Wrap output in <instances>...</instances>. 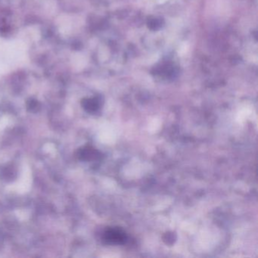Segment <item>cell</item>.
Here are the masks:
<instances>
[{
    "label": "cell",
    "mask_w": 258,
    "mask_h": 258,
    "mask_svg": "<svg viewBox=\"0 0 258 258\" xmlns=\"http://www.w3.org/2000/svg\"><path fill=\"white\" fill-rule=\"evenodd\" d=\"M103 240L109 244H124L128 240L126 232L119 227H110L106 228L103 234Z\"/></svg>",
    "instance_id": "obj_1"
},
{
    "label": "cell",
    "mask_w": 258,
    "mask_h": 258,
    "mask_svg": "<svg viewBox=\"0 0 258 258\" xmlns=\"http://www.w3.org/2000/svg\"><path fill=\"white\" fill-rule=\"evenodd\" d=\"M80 156L85 160H91V159H95L96 158L98 157V152L94 148H85L81 152Z\"/></svg>",
    "instance_id": "obj_2"
},
{
    "label": "cell",
    "mask_w": 258,
    "mask_h": 258,
    "mask_svg": "<svg viewBox=\"0 0 258 258\" xmlns=\"http://www.w3.org/2000/svg\"><path fill=\"white\" fill-rule=\"evenodd\" d=\"M98 106H100V104L96 100H90V101L86 102L84 107L88 112H94L98 110V108H100Z\"/></svg>",
    "instance_id": "obj_3"
},
{
    "label": "cell",
    "mask_w": 258,
    "mask_h": 258,
    "mask_svg": "<svg viewBox=\"0 0 258 258\" xmlns=\"http://www.w3.org/2000/svg\"><path fill=\"white\" fill-rule=\"evenodd\" d=\"M164 240L166 244H172L176 240V236L173 232H168L165 235V237H164Z\"/></svg>",
    "instance_id": "obj_4"
}]
</instances>
